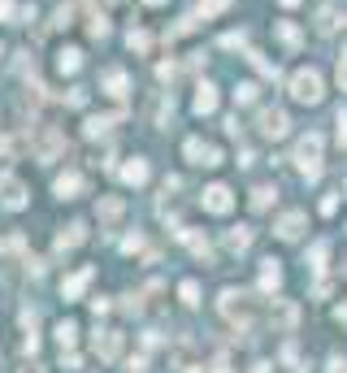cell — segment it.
I'll list each match as a JSON object with an SVG mask.
<instances>
[{"mask_svg": "<svg viewBox=\"0 0 347 373\" xmlns=\"http://www.w3.org/2000/svg\"><path fill=\"white\" fill-rule=\"evenodd\" d=\"M91 313H96V317L109 313V300H105V295H96V300H91Z\"/></svg>", "mask_w": 347, "mask_h": 373, "instance_id": "obj_35", "label": "cell"}, {"mask_svg": "<svg viewBox=\"0 0 347 373\" xmlns=\"http://www.w3.org/2000/svg\"><path fill=\"white\" fill-rule=\"evenodd\" d=\"M221 313H226L235 326H247V295H239V291H221Z\"/></svg>", "mask_w": 347, "mask_h": 373, "instance_id": "obj_7", "label": "cell"}, {"mask_svg": "<svg viewBox=\"0 0 347 373\" xmlns=\"http://www.w3.org/2000/svg\"><path fill=\"white\" fill-rule=\"evenodd\" d=\"M217 109V87L200 83V91H195V113H213Z\"/></svg>", "mask_w": 347, "mask_h": 373, "instance_id": "obj_17", "label": "cell"}, {"mask_svg": "<svg viewBox=\"0 0 347 373\" xmlns=\"http://www.w3.org/2000/svg\"><path fill=\"white\" fill-rule=\"evenodd\" d=\"M274 200H278V191H274V187H256V191H252V209H256V213H265Z\"/></svg>", "mask_w": 347, "mask_h": 373, "instance_id": "obj_21", "label": "cell"}, {"mask_svg": "<svg viewBox=\"0 0 347 373\" xmlns=\"http://www.w3.org/2000/svg\"><path fill=\"white\" fill-rule=\"evenodd\" d=\"M256 126H261V135H265V139H282L291 122H287V113H282V109H261Z\"/></svg>", "mask_w": 347, "mask_h": 373, "instance_id": "obj_6", "label": "cell"}, {"mask_svg": "<svg viewBox=\"0 0 347 373\" xmlns=\"http://www.w3.org/2000/svg\"><path fill=\"white\" fill-rule=\"evenodd\" d=\"M122 178H126L131 187H143V183H148V161H139V157H135L131 165H122Z\"/></svg>", "mask_w": 347, "mask_h": 373, "instance_id": "obj_16", "label": "cell"}, {"mask_svg": "<svg viewBox=\"0 0 347 373\" xmlns=\"http://www.w3.org/2000/svg\"><path fill=\"white\" fill-rule=\"evenodd\" d=\"M265 269H261V291H278L282 287V269H278V261H261Z\"/></svg>", "mask_w": 347, "mask_h": 373, "instance_id": "obj_15", "label": "cell"}, {"mask_svg": "<svg viewBox=\"0 0 347 373\" xmlns=\"http://www.w3.org/2000/svg\"><path fill=\"white\" fill-rule=\"evenodd\" d=\"M79 65H83V53H79V48H65V53L57 57V70H61V74H79Z\"/></svg>", "mask_w": 347, "mask_h": 373, "instance_id": "obj_18", "label": "cell"}, {"mask_svg": "<svg viewBox=\"0 0 347 373\" xmlns=\"http://www.w3.org/2000/svg\"><path fill=\"white\" fill-rule=\"evenodd\" d=\"M317 31H321V35H330V31H334V5H321V13H317Z\"/></svg>", "mask_w": 347, "mask_h": 373, "instance_id": "obj_25", "label": "cell"}, {"mask_svg": "<svg viewBox=\"0 0 347 373\" xmlns=\"http://www.w3.org/2000/svg\"><path fill=\"white\" fill-rule=\"evenodd\" d=\"M13 18V0H0V22H9Z\"/></svg>", "mask_w": 347, "mask_h": 373, "instance_id": "obj_37", "label": "cell"}, {"mask_svg": "<svg viewBox=\"0 0 347 373\" xmlns=\"http://www.w3.org/2000/svg\"><path fill=\"white\" fill-rule=\"evenodd\" d=\"M53 191L61 195V200H74V195H83V191H87V178H83V174H74V169H70V174H61V178L53 183Z\"/></svg>", "mask_w": 347, "mask_h": 373, "instance_id": "obj_9", "label": "cell"}, {"mask_svg": "<svg viewBox=\"0 0 347 373\" xmlns=\"http://www.w3.org/2000/svg\"><path fill=\"white\" fill-rule=\"evenodd\" d=\"M204 209H209V213H217V217H221V213H230V209H235V195H230V187L213 183V187L204 191Z\"/></svg>", "mask_w": 347, "mask_h": 373, "instance_id": "obj_8", "label": "cell"}, {"mask_svg": "<svg viewBox=\"0 0 347 373\" xmlns=\"http://www.w3.org/2000/svg\"><path fill=\"white\" fill-rule=\"evenodd\" d=\"M291 96L300 105H321V74L317 70H295V79H291Z\"/></svg>", "mask_w": 347, "mask_h": 373, "instance_id": "obj_2", "label": "cell"}, {"mask_svg": "<svg viewBox=\"0 0 347 373\" xmlns=\"http://www.w3.org/2000/svg\"><path fill=\"white\" fill-rule=\"evenodd\" d=\"M100 83H105V91L113 96V100H122V96H126V87H131L126 70H117V65H113V70H105V79H100Z\"/></svg>", "mask_w": 347, "mask_h": 373, "instance_id": "obj_14", "label": "cell"}, {"mask_svg": "<svg viewBox=\"0 0 347 373\" xmlns=\"http://www.w3.org/2000/svg\"><path fill=\"white\" fill-rule=\"evenodd\" d=\"M178 295H183V304H187V308H195V304H200V282H191V278H187V282L178 287Z\"/></svg>", "mask_w": 347, "mask_h": 373, "instance_id": "obj_24", "label": "cell"}, {"mask_svg": "<svg viewBox=\"0 0 347 373\" xmlns=\"http://www.w3.org/2000/svg\"><path fill=\"white\" fill-rule=\"evenodd\" d=\"M57 343H61V352L74 347V343H79V326H74V321H61V326H57Z\"/></svg>", "mask_w": 347, "mask_h": 373, "instance_id": "obj_22", "label": "cell"}, {"mask_svg": "<svg viewBox=\"0 0 347 373\" xmlns=\"http://www.w3.org/2000/svg\"><path fill=\"white\" fill-rule=\"evenodd\" d=\"M83 239H87V221H70V226L57 235V252H74Z\"/></svg>", "mask_w": 347, "mask_h": 373, "instance_id": "obj_11", "label": "cell"}, {"mask_svg": "<svg viewBox=\"0 0 347 373\" xmlns=\"http://www.w3.org/2000/svg\"><path fill=\"white\" fill-rule=\"evenodd\" d=\"M91 278H96V269H91V265H83L79 273H70V278L61 282V295H65V300H79V295H83V287H87Z\"/></svg>", "mask_w": 347, "mask_h": 373, "instance_id": "obj_10", "label": "cell"}, {"mask_svg": "<svg viewBox=\"0 0 347 373\" xmlns=\"http://www.w3.org/2000/svg\"><path fill=\"white\" fill-rule=\"evenodd\" d=\"M243 44H247L243 31H239V35H235V31H230V35H221V48H243Z\"/></svg>", "mask_w": 347, "mask_h": 373, "instance_id": "obj_33", "label": "cell"}, {"mask_svg": "<svg viewBox=\"0 0 347 373\" xmlns=\"http://www.w3.org/2000/svg\"><path fill=\"white\" fill-rule=\"evenodd\" d=\"M339 321H347V304H343V308H339Z\"/></svg>", "mask_w": 347, "mask_h": 373, "instance_id": "obj_40", "label": "cell"}, {"mask_svg": "<svg viewBox=\"0 0 347 373\" xmlns=\"http://www.w3.org/2000/svg\"><path fill=\"white\" fill-rule=\"evenodd\" d=\"M87 31H91V39H105L109 35V18L105 13H91V27Z\"/></svg>", "mask_w": 347, "mask_h": 373, "instance_id": "obj_27", "label": "cell"}, {"mask_svg": "<svg viewBox=\"0 0 347 373\" xmlns=\"http://www.w3.org/2000/svg\"><path fill=\"white\" fill-rule=\"evenodd\" d=\"M126 44L135 48V53H148V48H152V39H148V31H131V35H126Z\"/></svg>", "mask_w": 347, "mask_h": 373, "instance_id": "obj_28", "label": "cell"}, {"mask_svg": "<svg viewBox=\"0 0 347 373\" xmlns=\"http://www.w3.org/2000/svg\"><path fill=\"white\" fill-rule=\"evenodd\" d=\"M330 373H347V360H343V356H334V360H330Z\"/></svg>", "mask_w": 347, "mask_h": 373, "instance_id": "obj_39", "label": "cell"}, {"mask_svg": "<svg viewBox=\"0 0 347 373\" xmlns=\"http://www.w3.org/2000/svg\"><path fill=\"white\" fill-rule=\"evenodd\" d=\"M282 5H300V0H282Z\"/></svg>", "mask_w": 347, "mask_h": 373, "instance_id": "obj_42", "label": "cell"}, {"mask_svg": "<svg viewBox=\"0 0 347 373\" xmlns=\"http://www.w3.org/2000/svg\"><path fill=\"white\" fill-rule=\"evenodd\" d=\"M183 152H187V161L191 165H221V148H213V143H204V139H187L183 143Z\"/></svg>", "mask_w": 347, "mask_h": 373, "instance_id": "obj_5", "label": "cell"}, {"mask_svg": "<svg viewBox=\"0 0 347 373\" xmlns=\"http://www.w3.org/2000/svg\"><path fill=\"white\" fill-rule=\"evenodd\" d=\"M235 100H239V105H252V100H256V83H239V87H235Z\"/></svg>", "mask_w": 347, "mask_h": 373, "instance_id": "obj_29", "label": "cell"}, {"mask_svg": "<svg viewBox=\"0 0 347 373\" xmlns=\"http://www.w3.org/2000/svg\"><path fill=\"white\" fill-rule=\"evenodd\" d=\"M117 352H122V334L117 330H100V334H96V356H100V360H117Z\"/></svg>", "mask_w": 347, "mask_h": 373, "instance_id": "obj_12", "label": "cell"}, {"mask_svg": "<svg viewBox=\"0 0 347 373\" xmlns=\"http://www.w3.org/2000/svg\"><path fill=\"white\" fill-rule=\"evenodd\" d=\"M339 87L347 91V48H343V57H339Z\"/></svg>", "mask_w": 347, "mask_h": 373, "instance_id": "obj_34", "label": "cell"}, {"mask_svg": "<svg viewBox=\"0 0 347 373\" xmlns=\"http://www.w3.org/2000/svg\"><path fill=\"white\" fill-rule=\"evenodd\" d=\"M65 105H70V109H83V105H87V91H79V87H74V91L65 96Z\"/></svg>", "mask_w": 347, "mask_h": 373, "instance_id": "obj_32", "label": "cell"}, {"mask_svg": "<svg viewBox=\"0 0 347 373\" xmlns=\"http://www.w3.org/2000/svg\"><path fill=\"white\" fill-rule=\"evenodd\" d=\"M339 143H347V113H339Z\"/></svg>", "mask_w": 347, "mask_h": 373, "instance_id": "obj_38", "label": "cell"}, {"mask_svg": "<svg viewBox=\"0 0 347 373\" xmlns=\"http://www.w3.org/2000/svg\"><path fill=\"white\" fill-rule=\"evenodd\" d=\"M326 256H330V243H326V239H321V243H313V252H308L313 269H326Z\"/></svg>", "mask_w": 347, "mask_h": 373, "instance_id": "obj_26", "label": "cell"}, {"mask_svg": "<svg viewBox=\"0 0 347 373\" xmlns=\"http://www.w3.org/2000/svg\"><path fill=\"white\" fill-rule=\"evenodd\" d=\"M122 217V200H117V195H105V200H100V221H117Z\"/></svg>", "mask_w": 347, "mask_h": 373, "instance_id": "obj_23", "label": "cell"}, {"mask_svg": "<svg viewBox=\"0 0 347 373\" xmlns=\"http://www.w3.org/2000/svg\"><path fill=\"white\" fill-rule=\"evenodd\" d=\"M304 221H308V217H304L300 209H295V213H282V217H278V226H274V230H278V239H300Z\"/></svg>", "mask_w": 347, "mask_h": 373, "instance_id": "obj_13", "label": "cell"}, {"mask_svg": "<svg viewBox=\"0 0 347 373\" xmlns=\"http://www.w3.org/2000/svg\"><path fill=\"white\" fill-rule=\"evenodd\" d=\"M0 204L5 209H27V187H22V178H13V174H0Z\"/></svg>", "mask_w": 347, "mask_h": 373, "instance_id": "obj_4", "label": "cell"}, {"mask_svg": "<svg viewBox=\"0 0 347 373\" xmlns=\"http://www.w3.org/2000/svg\"><path fill=\"white\" fill-rule=\"evenodd\" d=\"M226 5H230V0H200V13H204V18H213V13H221Z\"/></svg>", "mask_w": 347, "mask_h": 373, "instance_id": "obj_30", "label": "cell"}, {"mask_svg": "<svg viewBox=\"0 0 347 373\" xmlns=\"http://www.w3.org/2000/svg\"><path fill=\"white\" fill-rule=\"evenodd\" d=\"M295 165H300V174L308 183L321 178V135H304L300 143H295Z\"/></svg>", "mask_w": 347, "mask_h": 373, "instance_id": "obj_1", "label": "cell"}, {"mask_svg": "<svg viewBox=\"0 0 347 373\" xmlns=\"http://www.w3.org/2000/svg\"><path fill=\"white\" fill-rule=\"evenodd\" d=\"M278 35H282V39H287L291 48H295V44H300V31H295V27H291V22H282V27H278Z\"/></svg>", "mask_w": 347, "mask_h": 373, "instance_id": "obj_31", "label": "cell"}, {"mask_svg": "<svg viewBox=\"0 0 347 373\" xmlns=\"http://www.w3.org/2000/svg\"><path fill=\"white\" fill-rule=\"evenodd\" d=\"M247 243H252V230H247V226H239V230L226 235V247H230V252H247Z\"/></svg>", "mask_w": 347, "mask_h": 373, "instance_id": "obj_19", "label": "cell"}, {"mask_svg": "<svg viewBox=\"0 0 347 373\" xmlns=\"http://www.w3.org/2000/svg\"><path fill=\"white\" fill-rule=\"evenodd\" d=\"M0 53H5V48H0Z\"/></svg>", "mask_w": 347, "mask_h": 373, "instance_id": "obj_43", "label": "cell"}, {"mask_svg": "<svg viewBox=\"0 0 347 373\" xmlns=\"http://www.w3.org/2000/svg\"><path fill=\"white\" fill-rule=\"evenodd\" d=\"M122 247H126V252H139V247H143V235H131V239L122 243Z\"/></svg>", "mask_w": 347, "mask_h": 373, "instance_id": "obj_36", "label": "cell"}, {"mask_svg": "<svg viewBox=\"0 0 347 373\" xmlns=\"http://www.w3.org/2000/svg\"><path fill=\"white\" fill-rule=\"evenodd\" d=\"M109 126H113V117H87L83 135H87V139H100V135H109Z\"/></svg>", "mask_w": 347, "mask_h": 373, "instance_id": "obj_20", "label": "cell"}, {"mask_svg": "<svg viewBox=\"0 0 347 373\" xmlns=\"http://www.w3.org/2000/svg\"><path fill=\"white\" fill-rule=\"evenodd\" d=\"M22 373H39V369H35V365H27V369H22Z\"/></svg>", "mask_w": 347, "mask_h": 373, "instance_id": "obj_41", "label": "cell"}, {"mask_svg": "<svg viewBox=\"0 0 347 373\" xmlns=\"http://www.w3.org/2000/svg\"><path fill=\"white\" fill-rule=\"evenodd\" d=\"M65 152V135L57 126H39V139H35V161H57Z\"/></svg>", "mask_w": 347, "mask_h": 373, "instance_id": "obj_3", "label": "cell"}]
</instances>
